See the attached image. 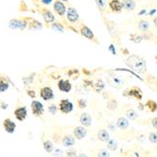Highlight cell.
<instances>
[{"mask_svg": "<svg viewBox=\"0 0 157 157\" xmlns=\"http://www.w3.org/2000/svg\"><path fill=\"white\" fill-rule=\"evenodd\" d=\"M126 64L137 73L145 74L147 72V63L140 56L130 55L126 59Z\"/></svg>", "mask_w": 157, "mask_h": 157, "instance_id": "obj_1", "label": "cell"}, {"mask_svg": "<svg viewBox=\"0 0 157 157\" xmlns=\"http://www.w3.org/2000/svg\"><path fill=\"white\" fill-rule=\"evenodd\" d=\"M31 17L13 18L9 21V28L14 30H24L28 28V23Z\"/></svg>", "mask_w": 157, "mask_h": 157, "instance_id": "obj_2", "label": "cell"}, {"mask_svg": "<svg viewBox=\"0 0 157 157\" xmlns=\"http://www.w3.org/2000/svg\"><path fill=\"white\" fill-rule=\"evenodd\" d=\"M78 33H80L82 36L88 39L89 41H92V42L96 43L97 44H99L98 41L97 40V37L94 34V32L92 31V29L89 27H87L86 25H84L83 23L80 24V28H78Z\"/></svg>", "mask_w": 157, "mask_h": 157, "instance_id": "obj_3", "label": "cell"}, {"mask_svg": "<svg viewBox=\"0 0 157 157\" xmlns=\"http://www.w3.org/2000/svg\"><path fill=\"white\" fill-rule=\"evenodd\" d=\"M38 12L40 13V14L42 15L44 23L48 25V27L50 26V24H52L55 21V15L54 13L51 12L49 9H47L44 7H38Z\"/></svg>", "mask_w": 157, "mask_h": 157, "instance_id": "obj_4", "label": "cell"}, {"mask_svg": "<svg viewBox=\"0 0 157 157\" xmlns=\"http://www.w3.org/2000/svg\"><path fill=\"white\" fill-rule=\"evenodd\" d=\"M65 16H66V20L71 24H76L80 20V15H78V13L77 12V10L73 7H69L66 9V13H65Z\"/></svg>", "mask_w": 157, "mask_h": 157, "instance_id": "obj_5", "label": "cell"}, {"mask_svg": "<svg viewBox=\"0 0 157 157\" xmlns=\"http://www.w3.org/2000/svg\"><path fill=\"white\" fill-rule=\"evenodd\" d=\"M123 96L124 97H132L137 100H141L143 93H142V90L139 87L132 86L130 89H127V90L123 93Z\"/></svg>", "mask_w": 157, "mask_h": 157, "instance_id": "obj_6", "label": "cell"}, {"mask_svg": "<svg viewBox=\"0 0 157 157\" xmlns=\"http://www.w3.org/2000/svg\"><path fill=\"white\" fill-rule=\"evenodd\" d=\"M74 105L70 101V100L63 98L59 102V110L62 112L63 114H69L73 111Z\"/></svg>", "mask_w": 157, "mask_h": 157, "instance_id": "obj_7", "label": "cell"}, {"mask_svg": "<svg viewBox=\"0 0 157 157\" xmlns=\"http://www.w3.org/2000/svg\"><path fill=\"white\" fill-rule=\"evenodd\" d=\"M53 10L56 13V14L59 15L60 17L63 18L66 13V6L61 0H55L53 4Z\"/></svg>", "mask_w": 157, "mask_h": 157, "instance_id": "obj_8", "label": "cell"}, {"mask_svg": "<svg viewBox=\"0 0 157 157\" xmlns=\"http://www.w3.org/2000/svg\"><path fill=\"white\" fill-rule=\"evenodd\" d=\"M30 106H31L32 114L35 117H41L44 114V105L39 100H32Z\"/></svg>", "mask_w": 157, "mask_h": 157, "instance_id": "obj_9", "label": "cell"}, {"mask_svg": "<svg viewBox=\"0 0 157 157\" xmlns=\"http://www.w3.org/2000/svg\"><path fill=\"white\" fill-rule=\"evenodd\" d=\"M40 97L42 99L46 100H51L54 98V92L52 90V88L49 86H44L40 89Z\"/></svg>", "mask_w": 157, "mask_h": 157, "instance_id": "obj_10", "label": "cell"}, {"mask_svg": "<svg viewBox=\"0 0 157 157\" xmlns=\"http://www.w3.org/2000/svg\"><path fill=\"white\" fill-rule=\"evenodd\" d=\"M58 89L61 91V92H63V93H69L72 89V84L71 82H69V80H61L58 82Z\"/></svg>", "mask_w": 157, "mask_h": 157, "instance_id": "obj_11", "label": "cell"}, {"mask_svg": "<svg viewBox=\"0 0 157 157\" xmlns=\"http://www.w3.org/2000/svg\"><path fill=\"white\" fill-rule=\"evenodd\" d=\"M14 117L19 121H24L28 117V109L25 106L16 108L14 111Z\"/></svg>", "mask_w": 157, "mask_h": 157, "instance_id": "obj_12", "label": "cell"}, {"mask_svg": "<svg viewBox=\"0 0 157 157\" xmlns=\"http://www.w3.org/2000/svg\"><path fill=\"white\" fill-rule=\"evenodd\" d=\"M73 134L75 138H77L78 140H82L87 136V130L84 126H77L73 130Z\"/></svg>", "mask_w": 157, "mask_h": 157, "instance_id": "obj_13", "label": "cell"}, {"mask_svg": "<svg viewBox=\"0 0 157 157\" xmlns=\"http://www.w3.org/2000/svg\"><path fill=\"white\" fill-rule=\"evenodd\" d=\"M107 82L111 86L116 87V88H121L123 85H124L123 80H121V78L117 76H109L107 78Z\"/></svg>", "mask_w": 157, "mask_h": 157, "instance_id": "obj_14", "label": "cell"}, {"mask_svg": "<svg viewBox=\"0 0 157 157\" xmlns=\"http://www.w3.org/2000/svg\"><path fill=\"white\" fill-rule=\"evenodd\" d=\"M3 127L8 133H13L16 129V124L10 118H6L3 121Z\"/></svg>", "mask_w": 157, "mask_h": 157, "instance_id": "obj_15", "label": "cell"}, {"mask_svg": "<svg viewBox=\"0 0 157 157\" xmlns=\"http://www.w3.org/2000/svg\"><path fill=\"white\" fill-rule=\"evenodd\" d=\"M108 6L111 9L112 12H114V13H120L123 9L122 2L120 0H110Z\"/></svg>", "mask_w": 157, "mask_h": 157, "instance_id": "obj_16", "label": "cell"}, {"mask_svg": "<svg viewBox=\"0 0 157 157\" xmlns=\"http://www.w3.org/2000/svg\"><path fill=\"white\" fill-rule=\"evenodd\" d=\"M10 88V81L6 76H0V93L6 92Z\"/></svg>", "mask_w": 157, "mask_h": 157, "instance_id": "obj_17", "label": "cell"}, {"mask_svg": "<svg viewBox=\"0 0 157 157\" xmlns=\"http://www.w3.org/2000/svg\"><path fill=\"white\" fill-rule=\"evenodd\" d=\"M80 122L84 127H89L92 124V117L87 113H82L80 117Z\"/></svg>", "mask_w": 157, "mask_h": 157, "instance_id": "obj_18", "label": "cell"}, {"mask_svg": "<svg viewBox=\"0 0 157 157\" xmlns=\"http://www.w3.org/2000/svg\"><path fill=\"white\" fill-rule=\"evenodd\" d=\"M43 28V25L41 24V22L40 21H38V20H36V19H34V18H30V20L29 21V23H28V29H34V30H36V29H41Z\"/></svg>", "mask_w": 157, "mask_h": 157, "instance_id": "obj_19", "label": "cell"}, {"mask_svg": "<svg viewBox=\"0 0 157 157\" xmlns=\"http://www.w3.org/2000/svg\"><path fill=\"white\" fill-rule=\"evenodd\" d=\"M62 143L63 145L64 146V147H67V148H69V147H72V146L75 145V138L72 136H64L62 139Z\"/></svg>", "mask_w": 157, "mask_h": 157, "instance_id": "obj_20", "label": "cell"}, {"mask_svg": "<svg viewBox=\"0 0 157 157\" xmlns=\"http://www.w3.org/2000/svg\"><path fill=\"white\" fill-rule=\"evenodd\" d=\"M122 7L123 9H125L128 12H132L136 7V2L133 0H123L122 1Z\"/></svg>", "mask_w": 157, "mask_h": 157, "instance_id": "obj_21", "label": "cell"}, {"mask_svg": "<svg viewBox=\"0 0 157 157\" xmlns=\"http://www.w3.org/2000/svg\"><path fill=\"white\" fill-rule=\"evenodd\" d=\"M104 87H105V83L101 78H98V80L96 81V82H94V85H93V89L97 93H101V91L104 89Z\"/></svg>", "mask_w": 157, "mask_h": 157, "instance_id": "obj_22", "label": "cell"}, {"mask_svg": "<svg viewBox=\"0 0 157 157\" xmlns=\"http://www.w3.org/2000/svg\"><path fill=\"white\" fill-rule=\"evenodd\" d=\"M53 30L55 31H58V32H64L65 30V27L63 23H61V22H53L52 24H50L49 26Z\"/></svg>", "mask_w": 157, "mask_h": 157, "instance_id": "obj_23", "label": "cell"}, {"mask_svg": "<svg viewBox=\"0 0 157 157\" xmlns=\"http://www.w3.org/2000/svg\"><path fill=\"white\" fill-rule=\"evenodd\" d=\"M98 137L100 141H103V142H107L110 139V136H109V132L105 130V129H101L99 130L98 132Z\"/></svg>", "mask_w": 157, "mask_h": 157, "instance_id": "obj_24", "label": "cell"}, {"mask_svg": "<svg viewBox=\"0 0 157 157\" xmlns=\"http://www.w3.org/2000/svg\"><path fill=\"white\" fill-rule=\"evenodd\" d=\"M117 126L121 130H125L129 127V120L125 117H119L117 121Z\"/></svg>", "mask_w": 157, "mask_h": 157, "instance_id": "obj_25", "label": "cell"}, {"mask_svg": "<svg viewBox=\"0 0 157 157\" xmlns=\"http://www.w3.org/2000/svg\"><path fill=\"white\" fill-rule=\"evenodd\" d=\"M138 29L142 32L148 31L149 29H150V23H149V21H147V20H140L138 22Z\"/></svg>", "mask_w": 157, "mask_h": 157, "instance_id": "obj_26", "label": "cell"}, {"mask_svg": "<svg viewBox=\"0 0 157 157\" xmlns=\"http://www.w3.org/2000/svg\"><path fill=\"white\" fill-rule=\"evenodd\" d=\"M118 107V102L116 98H110L107 102V109L111 110V111H114L117 110Z\"/></svg>", "mask_w": 157, "mask_h": 157, "instance_id": "obj_27", "label": "cell"}, {"mask_svg": "<svg viewBox=\"0 0 157 157\" xmlns=\"http://www.w3.org/2000/svg\"><path fill=\"white\" fill-rule=\"evenodd\" d=\"M67 76L70 78H72V80H77V78L80 77V71L76 68L68 69V71H67Z\"/></svg>", "mask_w": 157, "mask_h": 157, "instance_id": "obj_28", "label": "cell"}, {"mask_svg": "<svg viewBox=\"0 0 157 157\" xmlns=\"http://www.w3.org/2000/svg\"><path fill=\"white\" fill-rule=\"evenodd\" d=\"M145 105H146V107H148V109L151 112H152V113H154V112L157 111V103L154 101V100H152V99L148 100V101L146 102Z\"/></svg>", "mask_w": 157, "mask_h": 157, "instance_id": "obj_29", "label": "cell"}, {"mask_svg": "<svg viewBox=\"0 0 157 157\" xmlns=\"http://www.w3.org/2000/svg\"><path fill=\"white\" fill-rule=\"evenodd\" d=\"M95 2L98 6L99 12L103 13L106 9V0H95Z\"/></svg>", "mask_w": 157, "mask_h": 157, "instance_id": "obj_30", "label": "cell"}, {"mask_svg": "<svg viewBox=\"0 0 157 157\" xmlns=\"http://www.w3.org/2000/svg\"><path fill=\"white\" fill-rule=\"evenodd\" d=\"M43 146H44V151H46L47 152H48V153L52 152V151H53V150H54L53 143H52L51 141H49V140L44 141V144H43Z\"/></svg>", "mask_w": 157, "mask_h": 157, "instance_id": "obj_31", "label": "cell"}, {"mask_svg": "<svg viewBox=\"0 0 157 157\" xmlns=\"http://www.w3.org/2000/svg\"><path fill=\"white\" fill-rule=\"evenodd\" d=\"M130 39H131V41H132L133 43H136V44L140 43L143 40L142 36L140 34H137V33H132L130 35Z\"/></svg>", "mask_w": 157, "mask_h": 157, "instance_id": "obj_32", "label": "cell"}, {"mask_svg": "<svg viewBox=\"0 0 157 157\" xmlns=\"http://www.w3.org/2000/svg\"><path fill=\"white\" fill-rule=\"evenodd\" d=\"M126 116H127V117H128L129 119H136V118L138 117V116H137V114H136V112L134 111V110H132V109H130V110H128V111L126 112Z\"/></svg>", "mask_w": 157, "mask_h": 157, "instance_id": "obj_33", "label": "cell"}, {"mask_svg": "<svg viewBox=\"0 0 157 157\" xmlns=\"http://www.w3.org/2000/svg\"><path fill=\"white\" fill-rule=\"evenodd\" d=\"M117 142L114 139H112V140H108V149L111 150V151H116L117 149Z\"/></svg>", "mask_w": 157, "mask_h": 157, "instance_id": "obj_34", "label": "cell"}, {"mask_svg": "<svg viewBox=\"0 0 157 157\" xmlns=\"http://www.w3.org/2000/svg\"><path fill=\"white\" fill-rule=\"evenodd\" d=\"M35 75H36L35 73H33L32 75H30V76H29V77L23 78V82H24L25 85H29V84L32 82L33 78H34V77H33V76H35Z\"/></svg>", "mask_w": 157, "mask_h": 157, "instance_id": "obj_35", "label": "cell"}, {"mask_svg": "<svg viewBox=\"0 0 157 157\" xmlns=\"http://www.w3.org/2000/svg\"><path fill=\"white\" fill-rule=\"evenodd\" d=\"M98 157H111L110 156V152L106 150V149H101L98 151Z\"/></svg>", "mask_w": 157, "mask_h": 157, "instance_id": "obj_36", "label": "cell"}, {"mask_svg": "<svg viewBox=\"0 0 157 157\" xmlns=\"http://www.w3.org/2000/svg\"><path fill=\"white\" fill-rule=\"evenodd\" d=\"M149 140L151 143H157V132H152L150 133L149 136Z\"/></svg>", "mask_w": 157, "mask_h": 157, "instance_id": "obj_37", "label": "cell"}, {"mask_svg": "<svg viewBox=\"0 0 157 157\" xmlns=\"http://www.w3.org/2000/svg\"><path fill=\"white\" fill-rule=\"evenodd\" d=\"M86 105H87L86 99H84V98H80V99L78 100V108L83 109V108L86 107Z\"/></svg>", "mask_w": 157, "mask_h": 157, "instance_id": "obj_38", "label": "cell"}, {"mask_svg": "<svg viewBox=\"0 0 157 157\" xmlns=\"http://www.w3.org/2000/svg\"><path fill=\"white\" fill-rule=\"evenodd\" d=\"M57 111H58V107L56 106L55 104H50L48 106V112H49L51 115H56Z\"/></svg>", "mask_w": 157, "mask_h": 157, "instance_id": "obj_39", "label": "cell"}, {"mask_svg": "<svg viewBox=\"0 0 157 157\" xmlns=\"http://www.w3.org/2000/svg\"><path fill=\"white\" fill-rule=\"evenodd\" d=\"M83 85H84V87L85 88H93V85H94V82L93 81H91V80H83Z\"/></svg>", "mask_w": 157, "mask_h": 157, "instance_id": "obj_40", "label": "cell"}, {"mask_svg": "<svg viewBox=\"0 0 157 157\" xmlns=\"http://www.w3.org/2000/svg\"><path fill=\"white\" fill-rule=\"evenodd\" d=\"M27 94H28V96L29 97V98H36V92L34 91V90H31V89H28L27 90Z\"/></svg>", "mask_w": 157, "mask_h": 157, "instance_id": "obj_41", "label": "cell"}, {"mask_svg": "<svg viewBox=\"0 0 157 157\" xmlns=\"http://www.w3.org/2000/svg\"><path fill=\"white\" fill-rule=\"evenodd\" d=\"M66 156L67 157H77V151L75 150H69L66 151Z\"/></svg>", "mask_w": 157, "mask_h": 157, "instance_id": "obj_42", "label": "cell"}, {"mask_svg": "<svg viewBox=\"0 0 157 157\" xmlns=\"http://www.w3.org/2000/svg\"><path fill=\"white\" fill-rule=\"evenodd\" d=\"M53 155H54V157H62L63 156V151L61 150H59V149H56V150H54Z\"/></svg>", "mask_w": 157, "mask_h": 157, "instance_id": "obj_43", "label": "cell"}, {"mask_svg": "<svg viewBox=\"0 0 157 157\" xmlns=\"http://www.w3.org/2000/svg\"><path fill=\"white\" fill-rule=\"evenodd\" d=\"M52 1H53V0H40V2H41L43 5H44V6H48V5H50V4L52 3Z\"/></svg>", "mask_w": 157, "mask_h": 157, "instance_id": "obj_44", "label": "cell"}, {"mask_svg": "<svg viewBox=\"0 0 157 157\" xmlns=\"http://www.w3.org/2000/svg\"><path fill=\"white\" fill-rule=\"evenodd\" d=\"M151 125L153 126V128L157 129V117L152 118V120H151Z\"/></svg>", "mask_w": 157, "mask_h": 157, "instance_id": "obj_45", "label": "cell"}, {"mask_svg": "<svg viewBox=\"0 0 157 157\" xmlns=\"http://www.w3.org/2000/svg\"><path fill=\"white\" fill-rule=\"evenodd\" d=\"M82 72L85 74V75H87V76H89V75H90L91 73L90 72H89V71H87V69L86 68H83V70H82Z\"/></svg>", "mask_w": 157, "mask_h": 157, "instance_id": "obj_46", "label": "cell"}, {"mask_svg": "<svg viewBox=\"0 0 157 157\" xmlns=\"http://www.w3.org/2000/svg\"><path fill=\"white\" fill-rule=\"evenodd\" d=\"M153 25L155 26V28H157V16L153 18Z\"/></svg>", "mask_w": 157, "mask_h": 157, "instance_id": "obj_47", "label": "cell"}, {"mask_svg": "<svg viewBox=\"0 0 157 157\" xmlns=\"http://www.w3.org/2000/svg\"><path fill=\"white\" fill-rule=\"evenodd\" d=\"M122 52H123V53H124L125 55H129V54H130V52H129V51H128V50H127L126 48H124V49H122Z\"/></svg>", "mask_w": 157, "mask_h": 157, "instance_id": "obj_48", "label": "cell"}, {"mask_svg": "<svg viewBox=\"0 0 157 157\" xmlns=\"http://www.w3.org/2000/svg\"><path fill=\"white\" fill-rule=\"evenodd\" d=\"M7 106H8V104H7V103H5V102H2V103H1V107H2V109H6V108H7Z\"/></svg>", "mask_w": 157, "mask_h": 157, "instance_id": "obj_49", "label": "cell"}, {"mask_svg": "<svg viewBox=\"0 0 157 157\" xmlns=\"http://www.w3.org/2000/svg\"><path fill=\"white\" fill-rule=\"evenodd\" d=\"M77 157H87V155H86V154H83V153H82V154H80V155H78Z\"/></svg>", "mask_w": 157, "mask_h": 157, "instance_id": "obj_50", "label": "cell"}, {"mask_svg": "<svg viewBox=\"0 0 157 157\" xmlns=\"http://www.w3.org/2000/svg\"><path fill=\"white\" fill-rule=\"evenodd\" d=\"M61 1L63 3H69V0H61Z\"/></svg>", "mask_w": 157, "mask_h": 157, "instance_id": "obj_51", "label": "cell"}, {"mask_svg": "<svg viewBox=\"0 0 157 157\" xmlns=\"http://www.w3.org/2000/svg\"><path fill=\"white\" fill-rule=\"evenodd\" d=\"M32 1L34 3H38V2H40V0H32Z\"/></svg>", "mask_w": 157, "mask_h": 157, "instance_id": "obj_52", "label": "cell"}, {"mask_svg": "<svg viewBox=\"0 0 157 157\" xmlns=\"http://www.w3.org/2000/svg\"><path fill=\"white\" fill-rule=\"evenodd\" d=\"M155 43H156V44H157V36H156V37H155Z\"/></svg>", "mask_w": 157, "mask_h": 157, "instance_id": "obj_53", "label": "cell"}, {"mask_svg": "<svg viewBox=\"0 0 157 157\" xmlns=\"http://www.w3.org/2000/svg\"><path fill=\"white\" fill-rule=\"evenodd\" d=\"M155 59H156V64H157V55L155 56Z\"/></svg>", "mask_w": 157, "mask_h": 157, "instance_id": "obj_54", "label": "cell"}]
</instances>
